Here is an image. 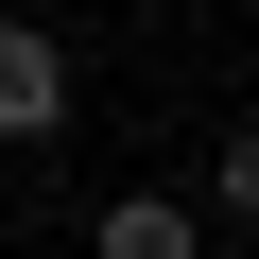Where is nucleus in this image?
Returning <instances> with one entry per match:
<instances>
[{"label":"nucleus","mask_w":259,"mask_h":259,"mask_svg":"<svg viewBox=\"0 0 259 259\" xmlns=\"http://www.w3.org/2000/svg\"><path fill=\"white\" fill-rule=\"evenodd\" d=\"M52 121H69V52L35 18H0V139H52Z\"/></svg>","instance_id":"nucleus-1"},{"label":"nucleus","mask_w":259,"mask_h":259,"mask_svg":"<svg viewBox=\"0 0 259 259\" xmlns=\"http://www.w3.org/2000/svg\"><path fill=\"white\" fill-rule=\"evenodd\" d=\"M104 242H121V259H190V242H207V225H190V207H173V190H121V207H104Z\"/></svg>","instance_id":"nucleus-2"},{"label":"nucleus","mask_w":259,"mask_h":259,"mask_svg":"<svg viewBox=\"0 0 259 259\" xmlns=\"http://www.w3.org/2000/svg\"><path fill=\"white\" fill-rule=\"evenodd\" d=\"M207 190H225V225H259V121H242L225 156H207Z\"/></svg>","instance_id":"nucleus-3"}]
</instances>
